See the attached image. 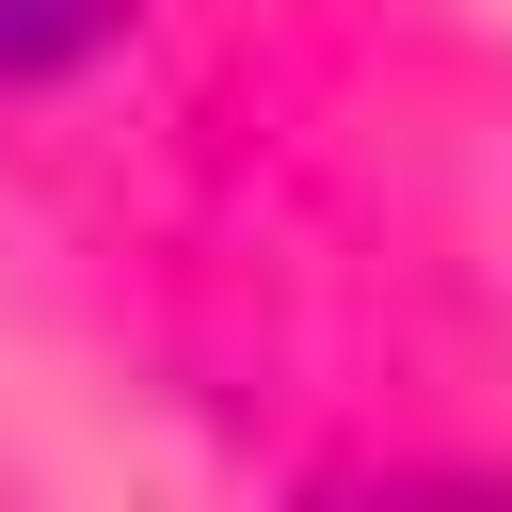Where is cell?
Returning a JSON list of instances; mask_svg holds the SVG:
<instances>
[{
  "instance_id": "obj_1",
  "label": "cell",
  "mask_w": 512,
  "mask_h": 512,
  "mask_svg": "<svg viewBox=\"0 0 512 512\" xmlns=\"http://www.w3.org/2000/svg\"><path fill=\"white\" fill-rule=\"evenodd\" d=\"M128 16H144V0H0V96H32V80H64V64H96Z\"/></svg>"
}]
</instances>
